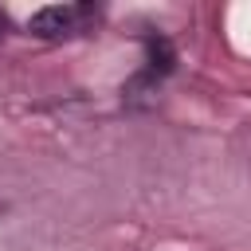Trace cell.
I'll use <instances>...</instances> for the list:
<instances>
[{"label":"cell","mask_w":251,"mask_h":251,"mask_svg":"<svg viewBox=\"0 0 251 251\" xmlns=\"http://www.w3.org/2000/svg\"><path fill=\"white\" fill-rule=\"evenodd\" d=\"M90 16H94V8H82V4H51V8H39L31 16V31L43 39H59V35L78 31Z\"/></svg>","instance_id":"1"},{"label":"cell","mask_w":251,"mask_h":251,"mask_svg":"<svg viewBox=\"0 0 251 251\" xmlns=\"http://www.w3.org/2000/svg\"><path fill=\"white\" fill-rule=\"evenodd\" d=\"M149 59H153V71H169L173 67V51H169V43L165 39H149Z\"/></svg>","instance_id":"2"},{"label":"cell","mask_w":251,"mask_h":251,"mask_svg":"<svg viewBox=\"0 0 251 251\" xmlns=\"http://www.w3.org/2000/svg\"><path fill=\"white\" fill-rule=\"evenodd\" d=\"M0 31H4V20H0Z\"/></svg>","instance_id":"3"}]
</instances>
